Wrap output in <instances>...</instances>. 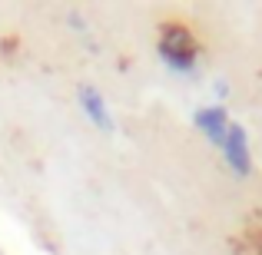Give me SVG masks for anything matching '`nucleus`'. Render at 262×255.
I'll return each mask as SVG.
<instances>
[{
  "label": "nucleus",
  "mask_w": 262,
  "mask_h": 255,
  "mask_svg": "<svg viewBox=\"0 0 262 255\" xmlns=\"http://www.w3.org/2000/svg\"><path fill=\"white\" fill-rule=\"evenodd\" d=\"M80 106H83V113L93 120V126L100 129V133H113L116 129L113 116H110V109H106V100H103V93L96 86H90V83L80 86Z\"/></svg>",
  "instance_id": "obj_4"
},
{
  "label": "nucleus",
  "mask_w": 262,
  "mask_h": 255,
  "mask_svg": "<svg viewBox=\"0 0 262 255\" xmlns=\"http://www.w3.org/2000/svg\"><path fill=\"white\" fill-rule=\"evenodd\" d=\"M160 57L179 73L196 70V43H192V37L183 27H166V33L160 40Z\"/></svg>",
  "instance_id": "obj_1"
},
{
  "label": "nucleus",
  "mask_w": 262,
  "mask_h": 255,
  "mask_svg": "<svg viewBox=\"0 0 262 255\" xmlns=\"http://www.w3.org/2000/svg\"><path fill=\"white\" fill-rule=\"evenodd\" d=\"M223 156L236 176H249L252 172V153H249V133L243 123H229V133L223 143Z\"/></svg>",
  "instance_id": "obj_2"
},
{
  "label": "nucleus",
  "mask_w": 262,
  "mask_h": 255,
  "mask_svg": "<svg viewBox=\"0 0 262 255\" xmlns=\"http://www.w3.org/2000/svg\"><path fill=\"white\" fill-rule=\"evenodd\" d=\"M229 113H226L223 106H203V109H196V126L203 129V136L212 143V146H219L223 149V143H226V133H229Z\"/></svg>",
  "instance_id": "obj_3"
}]
</instances>
